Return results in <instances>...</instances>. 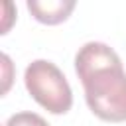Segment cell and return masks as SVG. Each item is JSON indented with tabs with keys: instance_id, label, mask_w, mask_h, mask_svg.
<instances>
[{
	"instance_id": "7a4b0ae2",
	"label": "cell",
	"mask_w": 126,
	"mask_h": 126,
	"mask_svg": "<svg viewBox=\"0 0 126 126\" xmlns=\"http://www.w3.org/2000/svg\"><path fill=\"white\" fill-rule=\"evenodd\" d=\"M24 83L37 104L51 114H65L73 104L71 87L61 69L45 59H35L26 67Z\"/></svg>"
},
{
	"instance_id": "3957f363",
	"label": "cell",
	"mask_w": 126,
	"mask_h": 126,
	"mask_svg": "<svg viewBox=\"0 0 126 126\" xmlns=\"http://www.w3.org/2000/svg\"><path fill=\"white\" fill-rule=\"evenodd\" d=\"M73 8L75 0H28V10L43 24H59L67 20Z\"/></svg>"
},
{
	"instance_id": "277c9868",
	"label": "cell",
	"mask_w": 126,
	"mask_h": 126,
	"mask_svg": "<svg viewBox=\"0 0 126 126\" xmlns=\"http://www.w3.org/2000/svg\"><path fill=\"white\" fill-rule=\"evenodd\" d=\"M4 126H49V124L45 122L43 116L35 112H16L4 122Z\"/></svg>"
},
{
	"instance_id": "6da1fadb",
	"label": "cell",
	"mask_w": 126,
	"mask_h": 126,
	"mask_svg": "<svg viewBox=\"0 0 126 126\" xmlns=\"http://www.w3.org/2000/svg\"><path fill=\"white\" fill-rule=\"evenodd\" d=\"M75 71L89 108L102 120H126V73L118 53L100 41L85 43L75 55Z\"/></svg>"
}]
</instances>
